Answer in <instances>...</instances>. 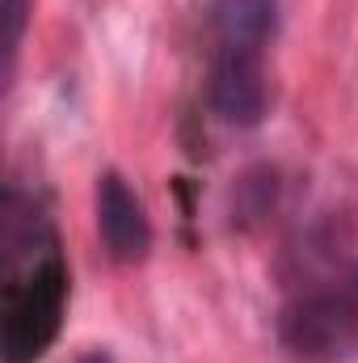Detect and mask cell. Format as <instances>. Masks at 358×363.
<instances>
[{"label": "cell", "instance_id": "2", "mask_svg": "<svg viewBox=\"0 0 358 363\" xmlns=\"http://www.w3.org/2000/svg\"><path fill=\"white\" fill-rule=\"evenodd\" d=\"M278 347L291 363H346L358 351V304L342 291H312L282 308Z\"/></svg>", "mask_w": 358, "mask_h": 363}, {"label": "cell", "instance_id": "3", "mask_svg": "<svg viewBox=\"0 0 358 363\" xmlns=\"http://www.w3.org/2000/svg\"><path fill=\"white\" fill-rule=\"evenodd\" d=\"M207 106L228 127H258L270 106V81L262 51L219 47L207 72Z\"/></svg>", "mask_w": 358, "mask_h": 363}, {"label": "cell", "instance_id": "5", "mask_svg": "<svg viewBox=\"0 0 358 363\" xmlns=\"http://www.w3.org/2000/svg\"><path fill=\"white\" fill-rule=\"evenodd\" d=\"M207 21L219 47L262 51L278 26V0H211Z\"/></svg>", "mask_w": 358, "mask_h": 363}, {"label": "cell", "instance_id": "6", "mask_svg": "<svg viewBox=\"0 0 358 363\" xmlns=\"http://www.w3.org/2000/svg\"><path fill=\"white\" fill-rule=\"evenodd\" d=\"M0 21H4V60H0V81L4 89L13 85V72H17V51H21V38H25V26H30V0H0Z\"/></svg>", "mask_w": 358, "mask_h": 363}, {"label": "cell", "instance_id": "4", "mask_svg": "<svg viewBox=\"0 0 358 363\" xmlns=\"http://www.w3.org/2000/svg\"><path fill=\"white\" fill-rule=\"evenodd\" d=\"M97 237L101 250L118 262V267H139L152 254V224L148 211L139 203V194L131 190V182L118 169H105L97 178Z\"/></svg>", "mask_w": 358, "mask_h": 363}, {"label": "cell", "instance_id": "7", "mask_svg": "<svg viewBox=\"0 0 358 363\" xmlns=\"http://www.w3.org/2000/svg\"><path fill=\"white\" fill-rule=\"evenodd\" d=\"M76 363H114V359H110L105 351H85V355H81Z\"/></svg>", "mask_w": 358, "mask_h": 363}, {"label": "cell", "instance_id": "1", "mask_svg": "<svg viewBox=\"0 0 358 363\" xmlns=\"http://www.w3.org/2000/svg\"><path fill=\"white\" fill-rule=\"evenodd\" d=\"M68 313V267L51 250L30 271L13 274L4 287V321H0V359L4 363H38L51 342L59 338Z\"/></svg>", "mask_w": 358, "mask_h": 363}]
</instances>
